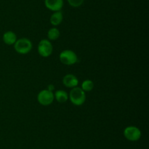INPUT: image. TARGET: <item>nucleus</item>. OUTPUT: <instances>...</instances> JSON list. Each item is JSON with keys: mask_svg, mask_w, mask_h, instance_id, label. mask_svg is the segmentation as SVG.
<instances>
[{"mask_svg": "<svg viewBox=\"0 0 149 149\" xmlns=\"http://www.w3.org/2000/svg\"><path fill=\"white\" fill-rule=\"evenodd\" d=\"M54 93L48 89H44L39 92L37 95V101L40 105L43 106H48L53 102Z\"/></svg>", "mask_w": 149, "mask_h": 149, "instance_id": "39448f33", "label": "nucleus"}, {"mask_svg": "<svg viewBox=\"0 0 149 149\" xmlns=\"http://www.w3.org/2000/svg\"><path fill=\"white\" fill-rule=\"evenodd\" d=\"M13 45H14V48L16 52L22 55L29 53L33 48L31 41L26 37L17 39L15 43Z\"/></svg>", "mask_w": 149, "mask_h": 149, "instance_id": "f03ea898", "label": "nucleus"}, {"mask_svg": "<svg viewBox=\"0 0 149 149\" xmlns=\"http://www.w3.org/2000/svg\"><path fill=\"white\" fill-rule=\"evenodd\" d=\"M17 39V35L13 31H7L3 34V41L7 45H14Z\"/></svg>", "mask_w": 149, "mask_h": 149, "instance_id": "1a4fd4ad", "label": "nucleus"}, {"mask_svg": "<svg viewBox=\"0 0 149 149\" xmlns=\"http://www.w3.org/2000/svg\"><path fill=\"white\" fill-rule=\"evenodd\" d=\"M124 136L130 141H138L141 137V131L139 128L135 126H129L124 130Z\"/></svg>", "mask_w": 149, "mask_h": 149, "instance_id": "423d86ee", "label": "nucleus"}, {"mask_svg": "<svg viewBox=\"0 0 149 149\" xmlns=\"http://www.w3.org/2000/svg\"><path fill=\"white\" fill-rule=\"evenodd\" d=\"M93 88H94V83L91 80L87 79V80H84L81 83V89L84 91H90L93 90Z\"/></svg>", "mask_w": 149, "mask_h": 149, "instance_id": "ddd939ff", "label": "nucleus"}, {"mask_svg": "<svg viewBox=\"0 0 149 149\" xmlns=\"http://www.w3.org/2000/svg\"><path fill=\"white\" fill-rule=\"evenodd\" d=\"M63 83L65 87L73 89L78 86L79 80L74 74H67L63 78Z\"/></svg>", "mask_w": 149, "mask_h": 149, "instance_id": "6e6552de", "label": "nucleus"}, {"mask_svg": "<svg viewBox=\"0 0 149 149\" xmlns=\"http://www.w3.org/2000/svg\"><path fill=\"white\" fill-rule=\"evenodd\" d=\"M54 98L59 103H65L68 99V94L64 90H57L54 93Z\"/></svg>", "mask_w": 149, "mask_h": 149, "instance_id": "9b49d317", "label": "nucleus"}, {"mask_svg": "<svg viewBox=\"0 0 149 149\" xmlns=\"http://www.w3.org/2000/svg\"><path fill=\"white\" fill-rule=\"evenodd\" d=\"M54 89H55V88H54L53 85L50 84V85H49V86H48L47 89H48V90H49V91H52L54 90Z\"/></svg>", "mask_w": 149, "mask_h": 149, "instance_id": "2eb2a0df", "label": "nucleus"}, {"mask_svg": "<svg viewBox=\"0 0 149 149\" xmlns=\"http://www.w3.org/2000/svg\"><path fill=\"white\" fill-rule=\"evenodd\" d=\"M59 59L62 64L65 65H74L78 61L77 53L72 50H64L60 53Z\"/></svg>", "mask_w": 149, "mask_h": 149, "instance_id": "7ed1b4c3", "label": "nucleus"}, {"mask_svg": "<svg viewBox=\"0 0 149 149\" xmlns=\"http://www.w3.org/2000/svg\"><path fill=\"white\" fill-rule=\"evenodd\" d=\"M60 34H61V32L59 29H57L56 27L51 28L47 32V39H49V41L56 40L59 38Z\"/></svg>", "mask_w": 149, "mask_h": 149, "instance_id": "f8f14e48", "label": "nucleus"}, {"mask_svg": "<svg viewBox=\"0 0 149 149\" xmlns=\"http://www.w3.org/2000/svg\"><path fill=\"white\" fill-rule=\"evenodd\" d=\"M63 19V13L61 11H57L54 12V13H52V15L50 16L49 21H50V23L52 26H57L62 23Z\"/></svg>", "mask_w": 149, "mask_h": 149, "instance_id": "9d476101", "label": "nucleus"}, {"mask_svg": "<svg viewBox=\"0 0 149 149\" xmlns=\"http://www.w3.org/2000/svg\"><path fill=\"white\" fill-rule=\"evenodd\" d=\"M45 4L51 11H61L63 7V0H45Z\"/></svg>", "mask_w": 149, "mask_h": 149, "instance_id": "0eeeda50", "label": "nucleus"}, {"mask_svg": "<svg viewBox=\"0 0 149 149\" xmlns=\"http://www.w3.org/2000/svg\"><path fill=\"white\" fill-rule=\"evenodd\" d=\"M68 4L73 7H79L84 3V0H67Z\"/></svg>", "mask_w": 149, "mask_h": 149, "instance_id": "4468645a", "label": "nucleus"}, {"mask_svg": "<svg viewBox=\"0 0 149 149\" xmlns=\"http://www.w3.org/2000/svg\"><path fill=\"white\" fill-rule=\"evenodd\" d=\"M68 99L73 105L76 106H81L86 101L85 91L78 86L73 88L68 95Z\"/></svg>", "mask_w": 149, "mask_h": 149, "instance_id": "f257e3e1", "label": "nucleus"}, {"mask_svg": "<svg viewBox=\"0 0 149 149\" xmlns=\"http://www.w3.org/2000/svg\"><path fill=\"white\" fill-rule=\"evenodd\" d=\"M38 53L42 57H49L53 51V47L49 39H43L39 42L37 47Z\"/></svg>", "mask_w": 149, "mask_h": 149, "instance_id": "20e7f679", "label": "nucleus"}]
</instances>
